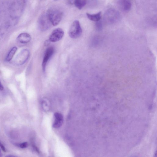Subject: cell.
<instances>
[{
    "label": "cell",
    "instance_id": "6da1fadb",
    "mask_svg": "<svg viewBox=\"0 0 157 157\" xmlns=\"http://www.w3.org/2000/svg\"><path fill=\"white\" fill-rule=\"evenodd\" d=\"M46 14L52 24L54 26L59 24L62 18V12L60 10L56 8L50 9Z\"/></svg>",
    "mask_w": 157,
    "mask_h": 157
},
{
    "label": "cell",
    "instance_id": "7a4b0ae2",
    "mask_svg": "<svg viewBox=\"0 0 157 157\" xmlns=\"http://www.w3.org/2000/svg\"><path fill=\"white\" fill-rule=\"evenodd\" d=\"M82 33V30L79 21H75L69 29V34L70 37L72 38H77L81 36Z\"/></svg>",
    "mask_w": 157,
    "mask_h": 157
},
{
    "label": "cell",
    "instance_id": "3957f363",
    "mask_svg": "<svg viewBox=\"0 0 157 157\" xmlns=\"http://www.w3.org/2000/svg\"><path fill=\"white\" fill-rule=\"evenodd\" d=\"M51 24L46 13L43 14L39 17L38 21V25L40 31H44L47 30L50 27Z\"/></svg>",
    "mask_w": 157,
    "mask_h": 157
},
{
    "label": "cell",
    "instance_id": "277c9868",
    "mask_svg": "<svg viewBox=\"0 0 157 157\" xmlns=\"http://www.w3.org/2000/svg\"><path fill=\"white\" fill-rule=\"evenodd\" d=\"M30 54V52L29 50L27 49L23 50L16 57L15 63L18 66L23 65L28 60Z\"/></svg>",
    "mask_w": 157,
    "mask_h": 157
},
{
    "label": "cell",
    "instance_id": "5b68a950",
    "mask_svg": "<svg viewBox=\"0 0 157 157\" xmlns=\"http://www.w3.org/2000/svg\"><path fill=\"white\" fill-rule=\"evenodd\" d=\"M64 33L62 29L57 28L52 32L50 37L49 40L52 42L59 41L63 37Z\"/></svg>",
    "mask_w": 157,
    "mask_h": 157
},
{
    "label": "cell",
    "instance_id": "8992f818",
    "mask_svg": "<svg viewBox=\"0 0 157 157\" xmlns=\"http://www.w3.org/2000/svg\"><path fill=\"white\" fill-rule=\"evenodd\" d=\"M54 52V50L53 47H49L46 50L42 63V67L44 72L45 71L46 66L48 61L53 55Z\"/></svg>",
    "mask_w": 157,
    "mask_h": 157
},
{
    "label": "cell",
    "instance_id": "52a82bcc",
    "mask_svg": "<svg viewBox=\"0 0 157 157\" xmlns=\"http://www.w3.org/2000/svg\"><path fill=\"white\" fill-rule=\"evenodd\" d=\"M31 39V36L27 33H21L17 38L18 41L22 44H26L29 42Z\"/></svg>",
    "mask_w": 157,
    "mask_h": 157
},
{
    "label": "cell",
    "instance_id": "ba28073f",
    "mask_svg": "<svg viewBox=\"0 0 157 157\" xmlns=\"http://www.w3.org/2000/svg\"><path fill=\"white\" fill-rule=\"evenodd\" d=\"M55 120L53 126L54 128L60 127L62 125L63 120L62 115L59 113L56 112L54 114Z\"/></svg>",
    "mask_w": 157,
    "mask_h": 157
},
{
    "label": "cell",
    "instance_id": "9c48e42d",
    "mask_svg": "<svg viewBox=\"0 0 157 157\" xmlns=\"http://www.w3.org/2000/svg\"><path fill=\"white\" fill-rule=\"evenodd\" d=\"M101 14V12H99L95 14H90L88 13H86L87 16L89 20L92 21L96 22L100 20Z\"/></svg>",
    "mask_w": 157,
    "mask_h": 157
},
{
    "label": "cell",
    "instance_id": "30bf717a",
    "mask_svg": "<svg viewBox=\"0 0 157 157\" xmlns=\"http://www.w3.org/2000/svg\"><path fill=\"white\" fill-rule=\"evenodd\" d=\"M87 0H75L74 4L78 9H82L86 5Z\"/></svg>",
    "mask_w": 157,
    "mask_h": 157
},
{
    "label": "cell",
    "instance_id": "8fae6325",
    "mask_svg": "<svg viewBox=\"0 0 157 157\" xmlns=\"http://www.w3.org/2000/svg\"><path fill=\"white\" fill-rule=\"evenodd\" d=\"M17 49V47H14L10 50L6 57V60L7 61H9L12 59Z\"/></svg>",
    "mask_w": 157,
    "mask_h": 157
},
{
    "label": "cell",
    "instance_id": "7c38bea8",
    "mask_svg": "<svg viewBox=\"0 0 157 157\" xmlns=\"http://www.w3.org/2000/svg\"><path fill=\"white\" fill-rule=\"evenodd\" d=\"M122 7L125 11H128L130 10L131 7V4L130 2L124 0L122 3Z\"/></svg>",
    "mask_w": 157,
    "mask_h": 157
},
{
    "label": "cell",
    "instance_id": "4fadbf2b",
    "mask_svg": "<svg viewBox=\"0 0 157 157\" xmlns=\"http://www.w3.org/2000/svg\"><path fill=\"white\" fill-rule=\"evenodd\" d=\"M96 26V27L98 30H101V29H102V23L100 21V20L97 22Z\"/></svg>",
    "mask_w": 157,
    "mask_h": 157
},
{
    "label": "cell",
    "instance_id": "5bb4252c",
    "mask_svg": "<svg viewBox=\"0 0 157 157\" xmlns=\"http://www.w3.org/2000/svg\"><path fill=\"white\" fill-rule=\"evenodd\" d=\"M19 145L21 148H25L28 147V143L27 142H25L19 144Z\"/></svg>",
    "mask_w": 157,
    "mask_h": 157
},
{
    "label": "cell",
    "instance_id": "9a60e30c",
    "mask_svg": "<svg viewBox=\"0 0 157 157\" xmlns=\"http://www.w3.org/2000/svg\"><path fill=\"white\" fill-rule=\"evenodd\" d=\"M50 40H46L44 43V46H48L50 43Z\"/></svg>",
    "mask_w": 157,
    "mask_h": 157
},
{
    "label": "cell",
    "instance_id": "2e32d148",
    "mask_svg": "<svg viewBox=\"0 0 157 157\" xmlns=\"http://www.w3.org/2000/svg\"><path fill=\"white\" fill-rule=\"evenodd\" d=\"M0 147H1L4 152H6V149L5 147L3 146V145L1 143V142H0Z\"/></svg>",
    "mask_w": 157,
    "mask_h": 157
},
{
    "label": "cell",
    "instance_id": "e0dca14e",
    "mask_svg": "<svg viewBox=\"0 0 157 157\" xmlns=\"http://www.w3.org/2000/svg\"><path fill=\"white\" fill-rule=\"evenodd\" d=\"M4 88L3 85L1 84V81H0V90L2 91L3 90Z\"/></svg>",
    "mask_w": 157,
    "mask_h": 157
},
{
    "label": "cell",
    "instance_id": "ac0fdd59",
    "mask_svg": "<svg viewBox=\"0 0 157 157\" xmlns=\"http://www.w3.org/2000/svg\"><path fill=\"white\" fill-rule=\"evenodd\" d=\"M68 1L70 3L72 4L74 3L75 0H68Z\"/></svg>",
    "mask_w": 157,
    "mask_h": 157
},
{
    "label": "cell",
    "instance_id": "d6986e66",
    "mask_svg": "<svg viewBox=\"0 0 157 157\" xmlns=\"http://www.w3.org/2000/svg\"><path fill=\"white\" fill-rule=\"evenodd\" d=\"M1 149H0V156H1Z\"/></svg>",
    "mask_w": 157,
    "mask_h": 157
}]
</instances>
